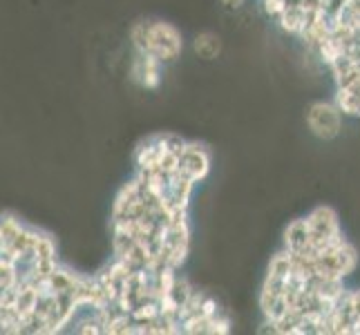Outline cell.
I'll return each mask as SVG.
<instances>
[{"label":"cell","instance_id":"4","mask_svg":"<svg viewBox=\"0 0 360 335\" xmlns=\"http://www.w3.org/2000/svg\"><path fill=\"white\" fill-rule=\"evenodd\" d=\"M161 60L150 54H134L132 60V79L146 90H155L161 83Z\"/></svg>","mask_w":360,"mask_h":335},{"label":"cell","instance_id":"6","mask_svg":"<svg viewBox=\"0 0 360 335\" xmlns=\"http://www.w3.org/2000/svg\"><path fill=\"white\" fill-rule=\"evenodd\" d=\"M246 0H221V5H224L226 9H240Z\"/></svg>","mask_w":360,"mask_h":335},{"label":"cell","instance_id":"1","mask_svg":"<svg viewBox=\"0 0 360 335\" xmlns=\"http://www.w3.org/2000/svg\"><path fill=\"white\" fill-rule=\"evenodd\" d=\"M130 39H132L134 54H150V56L159 58L161 63L175 60L184 49L179 29L164 20L134 22L130 29Z\"/></svg>","mask_w":360,"mask_h":335},{"label":"cell","instance_id":"5","mask_svg":"<svg viewBox=\"0 0 360 335\" xmlns=\"http://www.w3.org/2000/svg\"><path fill=\"white\" fill-rule=\"evenodd\" d=\"M193 49H195V54H197V56H202V58L210 60V58H217L219 49H221V43H219V39H217L215 34L206 32V34H200V36H197L195 43H193Z\"/></svg>","mask_w":360,"mask_h":335},{"label":"cell","instance_id":"3","mask_svg":"<svg viewBox=\"0 0 360 335\" xmlns=\"http://www.w3.org/2000/svg\"><path fill=\"white\" fill-rule=\"evenodd\" d=\"M210 170V157L204 147L195 145V143H186L184 152H181V164H179V172L184 177H188L193 183H200L202 179H206Z\"/></svg>","mask_w":360,"mask_h":335},{"label":"cell","instance_id":"2","mask_svg":"<svg viewBox=\"0 0 360 335\" xmlns=\"http://www.w3.org/2000/svg\"><path fill=\"white\" fill-rule=\"evenodd\" d=\"M307 123L320 139H333L342 128V112L336 103H314L307 112Z\"/></svg>","mask_w":360,"mask_h":335}]
</instances>
